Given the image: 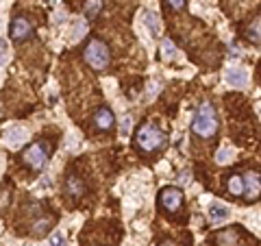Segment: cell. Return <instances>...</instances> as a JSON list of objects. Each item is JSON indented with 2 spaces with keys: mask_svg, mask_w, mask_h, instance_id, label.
<instances>
[{
  "mask_svg": "<svg viewBox=\"0 0 261 246\" xmlns=\"http://www.w3.org/2000/svg\"><path fill=\"white\" fill-rule=\"evenodd\" d=\"M192 133L196 137H203V140H209L218 133V116L209 103H203L196 109L192 120Z\"/></svg>",
  "mask_w": 261,
  "mask_h": 246,
  "instance_id": "cell-1",
  "label": "cell"
},
{
  "mask_svg": "<svg viewBox=\"0 0 261 246\" xmlns=\"http://www.w3.org/2000/svg\"><path fill=\"white\" fill-rule=\"evenodd\" d=\"M135 144L146 153H155L165 144V133L155 122H144L135 133Z\"/></svg>",
  "mask_w": 261,
  "mask_h": 246,
  "instance_id": "cell-2",
  "label": "cell"
},
{
  "mask_svg": "<svg viewBox=\"0 0 261 246\" xmlns=\"http://www.w3.org/2000/svg\"><path fill=\"white\" fill-rule=\"evenodd\" d=\"M83 57H85L87 65H92V68L98 70V72H103V70L109 68V61H111L109 46H107L103 39H92L90 44L85 46Z\"/></svg>",
  "mask_w": 261,
  "mask_h": 246,
  "instance_id": "cell-3",
  "label": "cell"
},
{
  "mask_svg": "<svg viewBox=\"0 0 261 246\" xmlns=\"http://www.w3.org/2000/svg\"><path fill=\"white\" fill-rule=\"evenodd\" d=\"M159 207L163 209V212H179L183 207V203H185V196H183V192L179 188H174V185H168V188H163L159 192Z\"/></svg>",
  "mask_w": 261,
  "mask_h": 246,
  "instance_id": "cell-4",
  "label": "cell"
},
{
  "mask_svg": "<svg viewBox=\"0 0 261 246\" xmlns=\"http://www.w3.org/2000/svg\"><path fill=\"white\" fill-rule=\"evenodd\" d=\"M22 159H24L26 166H31L33 170H41L48 161V148L44 146V142H33L31 146L22 153Z\"/></svg>",
  "mask_w": 261,
  "mask_h": 246,
  "instance_id": "cell-5",
  "label": "cell"
},
{
  "mask_svg": "<svg viewBox=\"0 0 261 246\" xmlns=\"http://www.w3.org/2000/svg\"><path fill=\"white\" fill-rule=\"evenodd\" d=\"M33 22L28 20V17H24V15H17V17H13L11 20V26H9V35H11V39L13 41H24V39H28L33 35Z\"/></svg>",
  "mask_w": 261,
  "mask_h": 246,
  "instance_id": "cell-6",
  "label": "cell"
},
{
  "mask_svg": "<svg viewBox=\"0 0 261 246\" xmlns=\"http://www.w3.org/2000/svg\"><path fill=\"white\" fill-rule=\"evenodd\" d=\"M244 185H246V201L253 203V201H259L261 196V175L259 172H246L244 177Z\"/></svg>",
  "mask_w": 261,
  "mask_h": 246,
  "instance_id": "cell-7",
  "label": "cell"
},
{
  "mask_svg": "<svg viewBox=\"0 0 261 246\" xmlns=\"http://www.w3.org/2000/svg\"><path fill=\"white\" fill-rule=\"evenodd\" d=\"M116 124V118L114 113H111L109 107H100V109L96 111V116H94V127H96V131H100V133H107V131H111Z\"/></svg>",
  "mask_w": 261,
  "mask_h": 246,
  "instance_id": "cell-8",
  "label": "cell"
},
{
  "mask_svg": "<svg viewBox=\"0 0 261 246\" xmlns=\"http://www.w3.org/2000/svg\"><path fill=\"white\" fill-rule=\"evenodd\" d=\"M227 83L231 87H244L246 83H248V72L244 70V68H231V70H227Z\"/></svg>",
  "mask_w": 261,
  "mask_h": 246,
  "instance_id": "cell-9",
  "label": "cell"
},
{
  "mask_svg": "<svg viewBox=\"0 0 261 246\" xmlns=\"http://www.w3.org/2000/svg\"><path fill=\"white\" fill-rule=\"evenodd\" d=\"M65 192H68L70 196H83V192H85V185H83V181L79 179V175H68V179H65Z\"/></svg>",
  "mask_w": 261,
  "mask_h": 246,
  "instance_id": "cell-10",
  "label": "cell"
},
{
  "mask_svg": "<svg viewBox=\"0 0 261 246\" xmlns=\"http://www.w3.org/2000/svg\"><path fill=\"white\" fill-rule=\"evenodd\" d=\"M231 216V209L227 205H222V203H211L209 205V218L213 223H224Z\"/></svg>",
  "mask_w": 261,
  "mask_h": 246,
  "instance_id": "cell-11",
  "label": "cell"
},
{
  "mask_svg": "<svg viewBox=\"0 0 261 246\" xmlns=\"http://www.w3.org/2000/svg\"><path fill=\"white\" fill-rule=\"evenodd\" d=\"M227 188H229V194H231V196H242V194H244V192H246L244 179H242V177H237V175H233V177L229 179Z\"/></svg>",
  "mask_w": 261,
  "mask_h": 246,
  "instance_id": "cell-12",
  "label": "cell"
},
{
  "mask_svg": "<svg viewBox=\"0 0 261 246\" xmlns=\"http://www.w3.org/2000/svg\"><path fill=\"white\" fill-rule=\"evenodd\" d=\"M246 37L257 46L261 44V15L255 17V20L251 22V26H248V31H246Z\"/></svg>",
  "mask_w": 261,
  "mask_h": 246,
  "instance_id": "cell-13",
  "label": "cell"
},
{
  "mask_svg": "<svg viewBox=\"0 0 261 246\" xmlns=\"http://www.w3.org/2000/svg\"><path fill=\"white\" fill-rule=\"evenodd\" d=\"M103 11V0H87L85 2V15L87 17H96Z\"/></svg>",
  "mask_w": 261,
  "mask_h": 246,
  "instance_id": "cell-14",
  "label": "cell"
},
{
  "mask_svg": "<svg viewBox=\"0 0 261 246\" xmlns=\"http://www.w3.org/2000/svg\"><path fill=\"white\" fill-rule=\"evenodd\" d=\"M146 26L150 28L152 37H157V35H159V17L155 13H146Z\"/></svg>",
  "mask_w": 261,
  "mask_h": 246,
  "instance_id": "cell-15",
  "label": "cell"
},
{
  "mask_svg": "<svg viewBox=\"0 0 261 246\" xmlns=\"http://www.w3.org/2000/svg\"><path fill=\"white\" fill-rule=\"evenodd\" d=\"M218 242H220V246H233L235 244V231H220L218 233Z\"/></svg>",
  "mask_w": 261,
  "mask_h": 246,
  "instance_id": "cell-16",
  "label": "cell"
},
{
  "mask_svg": "<svg viewBox=\"0 0 261 246\" xmlns=\"http://www.w3.org/2000/svg\"><path fill=\"white\" fill-rule=\"evenodd\" d=\"M7 137H9V142H11V144H20V142L26 137V133H24L22 129H11L9 133H7Z\"/></svg>",
  "mask_w": 261,
  "mask_h": 246,
  "instance_id": "cell-17",
  "label": "cell"
},
{
  "mask_svg": "<svg viewBox=\"0 0 261 246\" xmlns=\"http://www.w3.org/2000/svg\"><path fill=\"white\" fill-rule=\"evenodd\" d=\"M161 50H163V57L165 59H172V57H174V52H176V48H174V44H172L170 39H163Z\"/></svg>",
  "mask_w": 261,
  "mask_h": 246,
  "instance_id": "cell-18",
  "label": "cell"
},
{
  "mask_svg": "<svg viewBox=\"0 0 261 246\" xmlns=\"http://www.w3.org/2000/svg\"><path fill=\"white\" fill-rule=\"evenodd\" d=\"M50 246H65V238H63V233H52V238H50Z\"/></svg>",
  "mask_w": 261,
  "mask_h": 246,
  "instance_id": "cell-19",
  "label": "cell"
},
{
  "mask_svg": "<svg viewBox=\"0 0 261 246\" xmlns=\"http://www.w3.org/2000/svg\"><path fill=\"white\" fill-rule=\"evenodd\" d=\"M216 159L220 161V164H224V161H229V159H231V151H229V148H222V151L218 153V157H216Z\"/></svg>",
  "mask_w": 261,
  "mask_h": 246,
  "instance_id": "cell-20",
  "label": "cell"
},
{
  "mask_svg": "<svg viewBox=\"0 0 261 246\" xmlns=\"http://www.w3.org/2000/svg\"><path fill=\"white\" fill-rule=\"evenodd\" d=\"M165 2H168L172 9H183V4H185V0H165Z\"/></svg>",
  "mask_w": 261,
  "mask_h": 246,
  "instance_id": "cell-21",
  "label": "cell"
},
{
  "mask_svg": "<svg viewBox=\"0 0 261 246\" xmlns=\"http://www.w3.org/2000/svg\"><path fill=\"white\" fill-rule=\"evenodd\" d=\"M159 246H174V244H172V242H161Z\"/></svg>",
  "mask_w": 261,
  "mask_h": 246,
  "instance_id": "cell-22",
  "label": "cell"
}]
</instances>
